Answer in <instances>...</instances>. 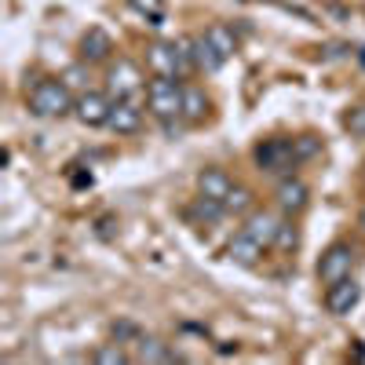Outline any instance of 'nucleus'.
I'll list each match as a JSON object with an SVG mask.
<instances>
[{"mask_svg": "<svg viewBox=\"0 0 365 365\" xmlns=\"http://www.w3.org/2000/svg\"><path fill=\"white\" fill-rule=\"evenodd\" d=\"M26 106H29V113L41 117V120H63V117L73 113L77 96L66 88L63 77H48V81H37L34 88H29Z\"/></svg>", "mask_w": 365, "mask_h": 365, "instance_id": "obj_1", "label": "nucleus"}, {"mask_svg": "<svg viewBox=\"0 0 365 365\" xmlns=\"http://www.w3.org/2000/svg\"><path fill=\"white\" fill-rule=\"evenodd\" d=\"M182 84L179 77H154L146 84V110L154 113L158 120H168V117H179L182 110Z\"/></svg>", "mask_w": 365, "mask_h": 365, "instance_id": "obj_2", "label": "nucleus"}, {"mask_svg": "<svg viewBox=\"0 0 365 365\" xmlns=\"http://www.w3.org/2000/svg\"><path fill=\"white\" fill-rule=\"evenodd\" d=\"M252 161H256V168H259V172L278 175V179H282V175H289V172L299 165L292 139H263V143L252 150Z\"/></svg>", "mask_w": 365, "mask_h": 365, "instance_id": "obj_3", "label": "nucleus"}, {"mask_svg": "<svg viewBox=\"0 0 365 365\" xmlns=\"http://www.w3.org/2000/svg\"><path fill=\"white\" fill-rule=\"evenodd\" d=\"M354 263H358V249L351 245V241H332V245L322 252V259H318V282L332 285L340 278H351Z\"/></svg>", "mask_w": 365, "mask_h": 365, "instance_id": "obj_4", "label": "nucleus"}, {"mask_svg": "<svg viewBox=\"0 0 365 365\" xmlns=\"http://www.w3.org/2000/svg\"><path fill=\"white\" fill-rule=\"evenodd\" d=\"M274 208L282 212V216H303V212L311 208V187H307V179H299L296 172L282 175L278 179V187H274Z\"/></svg>", "mask_w": 365, "mask_h": 365, "instance_id": "obj_5", "label": "nucleus"}, {"mask_svg": "<svg viewBox=\"0 0 365 365\" xmlns=\"http://www.w3.org/2000/svg\"><path fill=\"white\" fill-rule=\"evenodd\" d=\"M110 91H96V88H88L77 96V106H73V117L81 120L84 128H106V120H110Z\"/></svg>", "mask_w": 365, "mask_h": 365, "instance_id": "obj_6", "label": "nucleus"}, {"mask_svg": "<svg viewBox=\"0 0 365 365\" xmlns=\"http://www.w3.org/2000/svg\"><path fill=\"white\" fill-rule=\"evenodd\" d=\"M106 91L110 99H132L143 91V73L135 63H128V58H117V63H110L106 70Z\"/></svg>", "mask_w": 365, "mask_h": 365, "instance_id": "obj_7", "label": "nucleus"}, {"mask_svg": "<svg viewBox=\"0 0 365 365\" xmlns=\"http://www.w3.org/2000/svg\"><path fill=\"white\" fill-rule=\"evenodd\" d=\"M358 303H361V285H358L354 274H351V278H340V282L325 285V311L332 318H347Z\"/></svg>", "mask_w": 365, "mask_h": 365, "instance_id": "obj_8", "label": "nucleus"}, {"mask_svg": "<svg viewBox=\"0 0 365 365\" xmlns=\"http://www.w3.org/2000/svg\"><path fill=\"white\" fill-rule=\"evenodd\" d=\"M113 51H117V44H113V37H110V29H103V26H88L84 34H81V44H77L81 63H88V66L110 63Z\"/></svg>", "mask_w": 365, "mask_h": 365, "instance_id": "obj_9", "label": "nucleus"}, {"mask_svg": "<svg viewBox=\"0 0 365 365\" xmlns=\"http://www.w3.org/2000/svg\"><path fill=\"white\" fill-rule=\"evenodd\" d=\"M106 128H110L113 135H139V132H143V103H139V96H132V99H113Z\"/></svg>", "mask_w": 365, "mask_h": 365, "instance_id": "obj_10", "label": "nucleus"}, {"mask_svg": "<svg viewBox=\"0 0 365 365\" xmlns=\"http://www.w3.org/2000/svg\"><path fill=\"white\" fill-rule=\"evenodd\" d=\"M282 220H285V216H282L278 208H252L249 216L241 220V223H245L241 230L252 234L263 249H274V241H278V230H282Z\"/></svg>", "mask_w": 365, "mask_h": 365, "instance_id": "obj_11", "label": "nucleus"}, {"mask_svg": "<svg viewBox=\"0 0 365 365\" xmlns=\"http://www.w3.org/2000/svg\"><path fill=\"white\" fill-rule=\"evenodd\" d=\"M146 66L154 77H179L182 81V66L175 55V41H154L146 48Z\"/></svg>", "mask_w": 365, "mask_h": 365, "instance_id": "obj_12", "label": "nucleus"}, {"mask_svg": "<svg viewBox=\"0 0 365 365\" xmlns=\"http://www.w3.org/2000/svg\"><path fill=\"white\" fill-rule=\"evenodd\" d=\"M208 110H212V99L205 96V88H197V84H187V88H182V110H179V117L187 120L190 128L205 125V120H208Z\"/></svg>", "mask_w": 365, "mask_h": 365, "instance_id": "obj_13", "label": "nucleus"}, {"mask_svg": "<svg viewBox=\"0 0 365 365\" xmlns=\"http://www.w3.org/2000/svg\"><path fill=\"white\" fill-rule=\"evenodd\" d=\"M263 245L252 237V234H245V230H237L234 237H230V245H227V259L230 263H237V267H256L259 259H263Z\"/></svg>", "mask_w": 365, "mask_h": 365, "instance_id": "obj_14", "label": "nucleus"}, {"mask_svg": "<svg viewBox=\"0 0 365 365\" xmlns=\"http://www.w3.org/2000/svg\"><path fill=\"white\" fill-rule=\"evenodd\" d=\"M230 190H234V179H230V172H227V168L208 165V168H201V172H197V194L223 201Z\"/></svg>", "mask_w": 365, "mask_h": 365, "instance_id": "obj_15", "label": "nucleus"}, {"mask_svg": "<svg viewBox=\"0 0 365 365\" xmlns=\"http://www.w3.org/2000/svg\"><path fill=\"white\" fill-rule=\"evenodd\" d=\"M212 48H216L223 58H227V63H230V58L237 55V37H234V29L227 26V22H212L208 29H205V34H201Z\"/></svg>", "mask_w": 365, "mask_h": 365, "instance_id": "obj_16", "label": "nucleus"}, {"mask_svg": "<svg viewBox=\"0 0 365 365\" xmlns=\"http://www.w3.org/2000/svg\"><path fill=\"white\" fill-rule=\"evenodd\" d=\"M132 361H175V354H172V347L161 336H139Z\"/></svg>", "mask_w": 365, "mask_h": 365, "instance_id": "obj_17", "label": "nucleus"}, {"mask_svg": "<svg viewBox=\"0 0 365 365\" xmlns=\"http://www.w3.org/2000/svg\"><path fill=\"white\" fill-rule=\"evenodd\" d=\"M190 216H194L197 223H220V220L227 216V205H223V201H216V197L197 194V197H194V205H190Z\"/></svg>", "mask_w": 365, "mask_h": 365, "instance_id": "obj_18", "label": "nucleus"}, {"mask_svg": "<svg viewBox=\"0 0 365 365\" xmlns=\"http://www.w3.org/2000/svg\"><path fill=\"white\" fill-rule=\"evenodd\" d=\"M223 205H227V216H237V220H245L249 212L256 208V194L249 190V187H237L234 182V190L223 197Z\"/></svg>", "mask_w": 365, "mask_h": 365, "instance_id": "obj_19", "label": "nucleus"}, {"mask_svg": "<svg viewBox=\"0 0 365 365\" xmlns=\"http://www.w3.org/2000/svg\"><path fill=\"white\" fill-rule=\"evenodd\" d=\"M194 48H197V70H205V73H216V70H223L227 66V58L212 48L205 37H194Z\"/></svg>", "mask_w": 365, "mask_h": 365, "instance_id": "obj_20", "label": "nucleus"}, {"mask_svg": "<svg viewBox=\"0 0 365 365\" xmlns=\"http://www.w3.org/2000/svg\"><path fill=\"white\" fill-rule=\"evenodd\" d=\"M274 249L285 252V256H292V252L299 249V227H296V220H292V216H285V220H282V230H278V241H274Z\"/></svg>", "mask_w": 365, "mask_h": 365, "instance_id": "obj_21", "label": "nucleus"}, {"mask_svg": "<svg viewBox=\"0 0 365 365\" xmlns=\"http://www.w3.org/2000/svg\"><path fill=\"white\" fill-rule=\"evenodd\" d=\"M63 81H66V88L73 91V96L88 91V88H91V70H88V63H73V66H66V70H63Z\"/></svg>", "mask_w": 365, "mask_h": 365, "instance_id": "obj_22", "label": "nucleus"}, {"mask_svg": "<svg viewBox=\"0 0 365 365\" xmlns=\"http://www.w3.org/2000/svg\"><path fill=\"white\" fill-rule=\"evenodd\" d=\"M91 361H99V365H125V361H132V354L120 344H103L96 354H91Z\"/></svg>", "mask_w": 365, "mask_h": 365, "instance_id": "obj_23", "label": "nucleus"}, {"mask_svg": "<svg viewBox=\"0 0 365 365\" xmlns=\"http://www.w3.org/2000/svg\"><path fill=\"white\" fill-rule=\"evenodd\" d=\"M344 128H347L354 139H365V103H354V106L344 113Z\"/></svg>", "mask_w": 365, "mask_h": 365, "instance_id": "obj_24", "label": "nucleus"}, {"mask_svg": "<svg viewBox=\"0 0 365 365\" xmlns=\"http://www.w3.org/2000/svg\"><path fill=\"white\" fill-rule=\"evenodd\" d=\"M292 146H296V158H299V165L322 154V139H318V135H311V132H307V135H299V139H292Z\"/></svg>", "mask_w": 365, "mask_h": 365, "instance_id": "obj_25", "label": "nucleus"}, {"mask_svg": "<svg viewBox=\"0 0 365 365\" xmlns=\"http://www.w3.org/2000/svg\"><path fill=\"white\" fill-rule=\"evenodd\" d=\"M358 227H361V234H365V205L358 208Z\"/></svg>", "mask_w": 365, "mask_h": 365, "instance_id": "obj_26", "label": "nucleus"}, {"mask_svg": "<svg viewBox=\"0 0 365 365\" xmlns=\"http://www.w3.org/2000/svg\"><path fill=\"white\" fill-rule=\"evenodd\" d=\"M361 66H365V48H361Z\"/></svg>", "mask_w": 365, "mask_h": 365, "instance_id": "obj_27", "label": "nucleus"}, {"mask_svg": "<svg viewBox=\"0 0 365 365\" xmlns=\"http://www.w3.org/2000/svg\"><path fill=\"white\" fill-rule=\"evenodd\" d=\"M361 182H365V172H361Z\"/></svg>", "mask_w": 365, "mask_h": 365, "instance_id": "obj_28", "label": "nucleus"}]
</instances>
